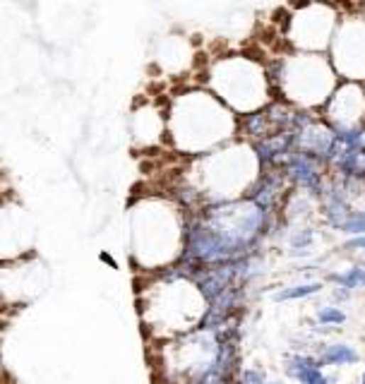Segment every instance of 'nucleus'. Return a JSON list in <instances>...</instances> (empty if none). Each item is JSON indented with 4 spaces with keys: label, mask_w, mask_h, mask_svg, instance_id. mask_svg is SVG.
<instances>
[{
    "label": "nucleus",
    "mask_w": 365,
    "mask_h": 384,
    "mask_svg": "<svg viewBox=\"0 0 365 384\" xmlns=\"http://www.w3.org/2000/svg\"><path fill=\"white\" fill-rule=\"evenodd\" d=\"M238 123L241 121L236 113L219 102L212 92L195 89L173 99L166 130L178 152L205 156L236 137Z\"/></svg>",
    "instance_id": "nucleus-1"
},
{
    "label": "nucleus",
    "mask_w": 365,
    "mask_h": 384,
    "mask_svg": "<svg viewBox=\"0 0 365 384\" xmlns=\"http://www.w3.org/2000/svg\"><path fill=\"white\" fill-rule=\"evenodd\" d=\"M195 163L200 166V175L192 180L190 187L178 192V199L185 207H195L197 202L209 207L245 199L262 173L253 144L245 140L200 156Z\"/></svg>",
    "instance_id": "nucleus-2"
},
{
    "label": "nucleus",
    "mask_w": 365,
    "mask_h": 384,
    "mask_svg": "<svg viewBox=\"0 0 365 384\" xmlns=\"http://www.w3.org/2000/svg\"><path fill=\"white\" fill-rule=\"evenodd\" d=\"M142 207L144 209H135L132 214V226L149 229L152 233L132 238L135 257L147 272H163V267L168 269V264L173 267L182 257L187 219L182 216L178 207L159 202V199H147Z\"/></svg>",
    "instance_id": "nucleus-3"
},
{
    "label": "nucleus",
    "mask_w": 365,
    "mask_h": 384,
    "mask_svg": "<svg viewBox=\"0 0 365 384\" xmlns=\"http://www.w3.org/2000/svg\"><path fill=\"white\" fill-rule=\"evenodd\" d=\"M272 84L293 109H325L337 89V72L325 53H293L276 62Z\"/></svg>",
    "instance_id": "nucleus-4"
},
{
    "label": "nucleus",
    "mask_w": 365,
    "mask_h": 384,
    "mask_svg": "<svg viewBox=\"0 0 365 384\" xmlns=\"http://www.w3.org/2000/svg\"><path fill=\"white\" fill-rule=\"evenodd\" d=\"M209 87L214 97L241 118L267 109L274 92L264 65L245 55H229L212 62Z\"/></svg>",
    "instance_id": "nucleus-5"
},
{
    "label": "nucleus",
    "mask_w": 365,
    "mask_h": 384,
    "mask_svg": "<svg viewBox=\"0 0 365 384\" xmlns=\"http://www.w3.org/2000/svg\"><path fill=\"white\" fill-rule=\"evenodd\" d=\"M337 24L339 12L334 5H298V8H291V17H288V41L300 53H325L329 51Z\"/></svg>",
    "instance_id": "nucleus-6"
},
{
    "label": "nucleus",
    "mask_w": 365,
    "mask_h": 384,
    "mask_svg": "<svg viewBox=\"0 0 365 384\" xmlns=\"http://www.w3.org/2000/svg\"><path fill=\"white\" fill-rule=\"evenodd\" d=\"M337 77L344 82H365V15L339 17L337 31L327 51Z\"/></svg>",
    "instance_id": "nucleus-7"
},
{
    "label": "nucleus",
    "mask_w": 365,
    "mask_h": 384,
    "mask_svg": "<svg viewBox=\"0 0 365 384\" xmlns=\"http://www.w3.org/2000/svg\"><path fill=\"white\" fill-rule=\"evenodd\" d=\"M322 121L337 135L365 130V84L342 82L322 109Z\"/></svg>",
    "instance_id": "nucleus-8"
},
{
    "label": "nucleus",
    "mask_w": 365,
    "mask_h": 384,
    "mask_svg": "<svg viewBox=\"0 0 365 384\" xmlns=\"http://www.w3.org/2000/svg\"><path fill=\"white\" fill-rule=\"evenodd\" d=\"M34 245V224L22 207H0V260H20Z\"/></svg>",
    "instance_id": "nucleus-9"
},
{
    "label": "nucleus",
    "mask_w": 365,
    "mask_h": 384,
    "mask_svg": "<svg viewBox=\"0 0 365 384\" xmlns=\"http://www.w3.org/2000/svg\"><path fill=\"white\" fill-rule=\"evenodd\" d=\"M284 173L295 190H303L305 194H310V197L322 199V194L327 190L322 161L312 159V156H307L303 152H293L284 163Z\"/></svg>",
    "instance_id": "nucleus-10"
},
{
    "label": "nucleus",
    "mask_w": 365,
    "mask_h": 384,
    "mask_svg": "<svg viewBox=\"0 0 365 384\" xmlns=\"http://www.w3.org/2000/svg\"><path fill=\"white\" fill-rule=\"evenodd\" d=\"M337 132L329 128L322 116H315L303 130L295 132V152H303L312 159L322 161L325 166L332 159V149H334Z\"/></svg>",
    "instance_id": "nucleus-11"
},
{
    "label": "nucleus",
    "mask_w": 365,
    "mask_h": 384,
    "mask_svg": "<svg viewBox=\"0 0 365 384\" xmlns=\"http://www.w3.org/2000/svg\"><path fill=\"white\" fill-rule=\"evenodd\" d=\"M286 185H288V178L284 173V166L262 168L260 178L255 180L248 197L253 199L257 207H262L264 212L272 214V209H276V204H279V199L286 194Z\"/></svg>",
    "instance_id": "nucleus-12"
},
{
    "label": "nucleus",
    "mask_w": 365,
    "mask_h": 384,
    "mask_svg": "<svg viewBox=\"0 0 365 384\" xmlns=\"http://www.w3.org/2000/svg\"><path fill=\"white\" fill-rule=\"evenodd\" d=\"M315 356L322 363V368H351V365L361 363V351L354 344L346 341H332V344H320L315 349Z\"/></svg>",
    "instance_id": "nucleus-13"
},
{
    "label": "nucleus",
    "mask_w": 365,
    "mask_h": 384,
    "mask_svg": "<svg viewBox=\"0 0 365 384\" xmlns=\"http://www.w3.org/2000/svg\"><path fill=\"white\" fill-rule=\"evenodd\" d=\"M325 291V281H303L293 283V286H281L279 291L272 295L274 303H291V300H305L312 295Z\"/></svg>",
    "instance_id": "nucleus-14"
},
{
    "label": "nucleus",
    "mask_w": 365,
    "mask_h": 384,
    "mask_svg": "<svg viewBox=\"0 0 365 384\" xmlns=\"http://www.w3.org/2000/svg\"><path fill=\"white\" fill-rule=\"evenodd\" d=\"M327 283H334L339 288L346 291H365V264H354V267H346L342 272H329L327 274Z\"/></svg>",
    "instance_id": "nucleus-15"
},
{
    "label": "nucleus",
    "mask_w": 365,
    "mask_h": 384,
    "mask_svg": "<svg viewBox=\"0 0 365 384\" xmlns=\"http://www.w3.org/2000/svg\"><path fill=\"white\" fill-rule=\"evenodd\" d=\"M315 365H322L317 361V356L315 353H305V351H295V353H288L284 358V375L288 380L295 382V377L300 373H305L307 368H315Z\"/></svg>",
    "instance_id": "nucleus-16"
},
{
    "label": "nucleus",
    "mask_w": 365,
    "mask_h": 384,
    "mask_svg": "<svg viewBox=\"0 0 365 384\" xmlns=\"http://www.w3.org/2000/svg\"><path fill=\"white\" fill-rule=\"evenodd\" d=\"M315 322L322 324V327H344L349 322V314L342 310V305L337 303H327V305H317V310H315Z\"/></svg>",
    "instance_id": "nucleus-17"
},
{
    "label": "nucleus",
    "mask_w": 365,
    "mask_h": 384,
    "mask_svg": "<svg viewBox=\"0 0 365 384\" xmlns=\"http://www.w3.org/2000/svg\"><path fill=\"white\" fill-rule=\"evenodd\" d=\"M315 229L312 226H300V229H293L288 233V253H312L315 245Z\"/></svg>",
    "instance_id": "nucleus-18"
},
{
    "label": "nucleus",
    "mask_w": 365,
    "mask_h": 384,
    "mask_svg": "<svg viewBox=\"0 0 365 384\" xmlns=\"http://www.w3.org/2000/svg\"><path fill=\"white\" fill-rule=\"evenodd\" d=\"M339 233H344L346 238H358L365 236V209H351L349 216L344 219Z\"/></svg>",
    "instance_id": "nucleus-19"
},
{
    "label": "nucleus",
    "mask_w": 365,
    "mask_h": 384,
    "mask_svg": "<svg viewBox=\"0 0 365 384\" xmlns=\"http://www.w3.org/2000/svg\"><path fill=\"white\" fill-rule=\"evenodd\" d=\"M238 382H241V384H269V377H267V373H264L262 368L253 365V368L243 370L241 377H238Z\"/></svg>",
    "instance_id": "nucleus-20"
},
{
    "label": "nucleus",
    "mask_w": 365,
    "mask_h": 384,
    "mask_svg": "<svg viewBox=\"0 0 365 384\" xmlns=\"http://www.w3.org/2000/svg\"><path fill=\"white\" fill-rule=\"evenodd\" d=\"M344 250H349V253H365V236H358V238H346Z\"/></svg>",
    "instance_id": "nucleus-21"
},
{
    "label": "nucleus",
    "mask_w": 365,
    "mask_h": 384,
    "mask_svg": "<svg viewBox=\"0 0 365 384\" xmlns=\"http://www.w3.org/2000/svg\"><path fill=\"white\" fill-rule=\"evenodd\" d=\"M332 295H334V300H337V305L339 303H346V300H351V291H346V288H332Z\"/></svg>",
    "instance_id": "nucleus-22"
},
{
    "label": "nucleus",
    "mask_w": 365,
    "mask_h": 384,
    "mask_svg": "<svg viewBox=\"0 0 365 384\" xmlns=\"http://www.w3.org/2000/svg\"><path fill=\"white\" fill-rule=\"evenodd\" d=\"M102 260H104L106 264H111V267H116V262H113V257H111V255H106V253H102Z\"/></svg>",
    "instance_id": "nucleus-23"
},
{
    "label": "nucleus",
    "mask_w": 365,
    "mask_h": 384,
    "mask_svg": "<svg viewBox=\"0 0 365 384\" xmlns=\"http://www.w3.org/2000/svg\"><path fill=\"white\" fill-rule=\"evenodd\" d=\"M209 384H234V380H212Z\"/></svg>",
    "instance_id": "nucleus-24"
},
{
    "label": "nucleus",
    "mask_w": 365,
    "mask_h": 384,
    "mask_svg": "<svg viewBox=\"0 0 365 384\" xmlns=\"http://www.w3.org/2000/svg\"><path fill=\"white\" fill-rule=\"evenodd\" d=\"M361 384H365V373L361 375Z\"/></svg>",
    "instance_id": "nucleus-25"
},
{
    "label": "nucleus",
    "mask_w": 365,
    "mask_h": 384,
    "mask_svg": "<svg viewBox=\"0 0 365 384\" xmlns=\"http://www.w3.org/2000/svg\"><path fill=\"white\" fill-rule=\"evenodd\" d=\"M363 149H365V130H363Z\"/></svg>",
    "instance_id": "nucleus-26"
},
{
    "label": "nucleus",
    "mask_w": 365,
    "mask_h": 384,
    "mask_svg": "<svg viewBox=\"0 0 365 384\" xmlns=\"http://www.w3.org/2000/svg\"><path fill=\"white\" fill-rule=\"evenodd\" d=\"M269 384H284V382H269Z\"/></svg>",
    "instance_id": "nucleus-27"
},
{
    "label": "nucleus",
    "mask_w": 365,
    "mask_h": 384,
    "mask_svg": "<svg viewBox=\"0 0 365 384\" xmlns=\"http://www.w3.org/2000/svg\"><path fill=\"white\" fill-rule=\"evenodd\" d=\"M363 12H365V5H363Z\"/></svg>",
    "instance_id": "nucleus-28"
}]
</instances>
